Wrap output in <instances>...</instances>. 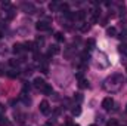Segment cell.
Here are the masks:
<instances>
[{"label":"cell","mask_w":127,"mask_h":126,"mask_svg":"<svg viewBox=\"0 0 127 126\" xmlns=\"http://www.w3.org/2000/svg\"><path fill=\"white\" fill-rule=\"evenodd\" d=\"M123 82H124V80H123V74L114 73V74H111L109 77L105 79V82H103V89H105L106 92H111V94L118 92V91L123 88V85H124Z\"/></svg>","instance_id":"1"},{"label":"cell","mask_w":127,"mask_h":126,"mask_svg":"<svg viewBox=\"0 0 127 126\" xmlns=\"http://www.w3.org/2000/svg\"><path fill=\"white\" fill-rule=\"evenodd\" d=\"M38 110H40V113H43V114H49L50 113V104L46 101V99H43L41 102H40V105H38Z\"/></svg>","instance_id":"2"},{"label":"cell","mask_w":127,"mask_h":126,"mask_svg":"<svg viewBox=\"0 0 127 126\" xmlns=\"http://www.w3.org/2000/svg\"><path fill=\"white\" fill-rule=\"evenodd\" d=\"M35 28H37L38 31H47V30H50V24H49L47 21H38V22L35 24Z\"/></svg>","instance_id":"3"},{"label":"cell","mask_w":127,"mask_h":126,"mask_svg":"<svg viewBox=\"0 0 127 126\" xmlns=\"http://www.w3.org/2000/svg\"><path fill=\"white\" fill-rule=\"evenodd\" d=\"M32 85H34V88H35V89H40V91H41V89L46 86V82H44L41 77H35V79L32 80Z\"/></svg>","instance_id":"4"},{"label":"cell","mask_w":127,"mask_h":126,"mask_svg":"<svg viewBox=\"0 0 127 126\" xmlns=\"http://www.w3.org/2000/svg\"><path fill=\"white\" fill-rule=\"evenodd\" d=\"M114 105V99L111 98V96H106V98H103V101H102V107L105 108V110H111V107Z\"/></svg>","instance_id":"5"},{"label":"cell","mask_w":127,"mask_h":126,"mask_svg":"<svg viewBox=\"0 0 127 126\" xmlns=\"http://www.w3.org/2000/svg\"><path fill=\"white\" fill-rule=\"evenodd\" d=\"M21 7H22V10L27 12V13H34V12H35V7H34L32 3H27V1H25V3L21 4Z\"/></svg>","instance_id":"6"},{"label":"cell","mask_w":127,"mask_h":126,"mask_svg":"<svg viewBox=\"0 0 127 126\" xmlns=\"http://www.w3.org/2000/svg\"><path fill=\"white\" fill-rule=\"evenodd\" d=\"M35 42H27L24 45V51H28V52H35Z\"/></svg>","instance_id":"7"},{"label":"cell","mask_w":127,"mask_h":126,"mask_svg":"<svg viewBox=\"0 0 127 126\" xmlns=\"http://www.w3.org/2000/svg\"><path fill=\"white\" fill-rule=\"evenodd\" d=\"M12 51H13V54L19 55V54H22V52H24V45H21V43H15V45H13V48H12Z\"/></svg>","instance_id":"8"},{"label":"cell","mask_w":127,"mask_h":126,"mask_svg":"<svg viewBox=\"0 0 127 126\" xmlns=\"http://www.w3.org/2000/svg\"><path fill=\"white\" fill-rule=\"evenodd\" d=\"M59 52H61L59 46H58V45H52V46L49 48V52H47V54L52 57V55H56V54H59Z\"/></svg>","instance_id":"9"},{"label":"cell","mask_w":127,"mask_h":126,"mask_svg":"<svg viewBox=\"0 0 127 126\" xmlns=\"http://www.w3.org/2000/svg\"><path fill=\"white\" fill-rule=\"evenodd\" d=\"M106 34H108L109 37H115V36H117V28H115V27H109V28H106Z\"/></svg>","instance_id":"10"},{"label":"cell","mask_w":127,"mask_h":126,"mask_svg":"<svg viewBox=\"0 0 127 126\" xmlns=\"http://www.w3.org/2000/svg\"><path fill=\"white\" fill-rule=\"evenodd\" d=\"M95 48V40L93 39H89L87 42H86V51H90V49H93Z\"/></svg>","instance_id":"11"},{"label":"cell","mask_w":127,"mask_h":126,"mask_svg":"<svg viewBox=\"0 0 127 126\" xmlns=\"http://www.w3.org/2000/svg\"><path fill=\"white\" fill-rule=\"evenodd\" d=\"M7 76H9V77H18V76H19V70H18V68L9 70V71H7Z\"/></svg>","instance_id":"12"},{"label":"cell","mask_w":127,"mask_h":126,"mask_svg":"<svg viewBox=\"0 0 127 126\" xmlns=\"http://www.w3.org/2000/svg\"><path fill=\"white\" fill-rule=\"evenodd\" d=\"M78 88H80V89L89 88V82H87L86 79H80V82H78Z\"/></svg>","instance_id":"13"},{"label":"cell","mask_w":127,"mask_h":126,"mask_svg":"<svg viewBox=\"0 0 127 126\" xmlns=\"http://www.w3.org/2000/svg\"><path fill=\"white\" fill-rule=\"evenodd\" d=\"M40 71L43 74H47L49 73V67H47V63H41L40 64Z\"/></svg>","instance_id":"14"},{"label":"cell","mask_w":127,"mask_h":126,"mask_svg":"<svg viewBox=\"0 0 127 126\" xmlns=\"http://www.w3.org/2000/svg\"><path fill=\"white\" fill-rule=\"evenodd\" d=\"M117 37H118V39H120L121 42H126V40H127V28H124V30L120 33V34H118Z\"/></svg>","instance_id":"15"},{"label":"cell","mask_w":127,"mask_h":126,"mask_svg":"<svg viewBox=\"0 0 127 126\" xmlns=\"http://www.w3.org/2000/svg\"><path fill=\"white\" fill-rule=\"evenodd\" d=\"M71 111H72L74 116H78V114L81 113V107H80L78 104H77V105H72V110H71Z\"/></svg>","instance_id":"16"},{"label":"cell","mask_w":127,"mask_h":126,"mask_svg":"<svg viewBox=\"0 0 127 126\" xmlns=\"http://www.w3.org/2000/svg\"><path fill=\"white\" fill-rule=\"evenodd\" d=\"M84 16H86V12H84V10H78V12L75 13V19H78V21L84 19Z\"/></svg>","instance_id":"17"},{"label":"cell","mask_w":127,"mask_h":126,"mask_svg":"<svg viewBox=\"0 0 127 126\" xmlns=\"http://www.w3.org/2000/svg\"><path fill=\"white\" fill-rule=\"evenodd\" d=\"M0 126H10V122L4 116H0Z\"/></svg>","instance_id":"18"},{"label":"cell","mask_w":127,"mask_h":126,"mask_svg":"<svg viewBox=\"0 0 127 126\" xmlns=\"http://www.w3.org/2000/svg\"><path fill=\"white\" fill-rule=\"evenodd\" d=\"M41 91H43V94H44V95H50V94H52V86L46 83V86H44Z\"/></svg>","instance_id":"19"},{"label":"cell","mask_w":127,"mask_h":126,"mask_svg":"<svg viewBox=\"0 0 127 126\" xmlns=\"http://www.w3.org/2000/svg\"><path fill=\"white\" fill-rule=\"evenodd\" d=\"M59 10L64 12V13H68L69 10H68V3H61L59 4Z\"/></svg>","instance_id":"20"},{"label":"cell","mask_w":127,"mask_h":126,"mask_svg":"<svg viewBox=\"0 0 127 126\" xmlns=\"http://www.w3.org/2000/svg\"><path fill=\"white\" fill-rule=\"evenodd\" d=\"M89 28H90V25H89V22H83V25H80V31H81V33H86V31H89Z\"/></svg>","instance_id":"21"},{"label":"cell","mask_w":127,"mask_h":126,"mask_svg":"<svg viewBox=\"0 0 127 126\" xmlns=\"http://www.w3.org/2000/svg\"><path fill=\"white\" fill-rule=\"evenodd\" d=\"M6 16H7V19H12V18L15 16V9H12V7H10V9L6 12Z\"/></svg>","instance_id":"22"},{"label":"cell","mask_w":127,"mask_h":126,"mask_svg":"<svg viewBox=\"0 0 127 126\" xmlns=\"http://www.w3.org/2000/svg\"><path fill=\"white\" fill-rule=\"evenodd\" d=\"M49 9H50V10H59V4L55 3V1H52V3L49 4Z\"/></svg>","instance_id":"23"},{"label":"cell","mask_w":127,"mask_h":126,"mask_svg":"<svg viewBox=\"0 0 127 126\" xmlns=\"http://www.w3.org/2000/svg\"><path fill=\"white\" fill-rule=\"evenodd\" d=\"M55 39L58 40V42H64V34L61 31H58V33H55Z\"/></svg>","instance_id":"24"},{"label":"cell","mask_w":127,"mask_h":126,"mask_svg":"<svg viewBox=\"0 0 127 126\" xmlns=\"http://www.w3.org/2000/svg\"><path fill=\"white\" fill-rule=\"evenodd\" d=\"M43 43H44V39H43V37H37V39H35V46H37V48L41 46Z\"/></svg>","instance_id":"25"},{"label":"cell","mask_w":127,"mask_h":126,"mask_svg":"<svg viewBox=\"0 0 127 126\" xmlns=\"http://www.w3.org/2000/svg\"><path fill=\"white\" fill-rule=\"evenodd\" d=\"M24 117H25L24 114H18V123L19 125H24Z\"/></svg>","instance_id":"26"},{"label":"cell","mask_w":127,"mask_h":126,"mask_svg":"<svg viewBox=\"0 0 127 126\" xmlns=\"http://www.w3.org/2000/svg\"><path fill=\"white\" fill-rule=\"evenodd\" d=\"M106 126H118V123H117L115 119H112V120H109V122L106 123Z\"/></svg>","instance_id":"27"},{"label":"cell","mask_w":127,"mask_h":126,"mask_svg":"<svg viewBox=\"0 0 127 126\" xmlns=\"http://www.w3.org/2000/svg\"><path fill=\"white\" fill-rule=\"evenodd\" d=\"M18 64H19L18 60H10V65H12V67H16V68H18Z\"/></svg>","instance_id":"28"},{"label":"cell","mask_w":127,"mask_h":126,"mask_svg":"<svg viewBox=\"0 0 127 126\" xmlns=\"http://www.w3.org/2000/svg\"><path fill=\"white\" fill-rule=\"evenodd\" d=\"M24 73H25V74H31V73H32V67H31V65H28V67L25 68V71H24Z\"/></svg>","instance_id":"29"},{"label":"cell","mask_w":127,"mask_h":126,"mask_svg":"<svg viewBox=\"0 0 127 126\" xmlns=\"http://www.w3.org/2000/svg\"><path fill=\"white\" fill-rule=\"evenodd\" d=\"M4 111H6V107H4L3 104H0V116H3V114H4Z\"/></svg>","instance_id":"30"},{"label":"cell","mask_w":127,"mask_h":126,"mask_svg":"<svg viewBox=\"0 0 127 126\" xmlns=\"http://www.w3.org/2000/svg\"><path fill=\"white\" fill-rule=\"evenodd\" d=\"M74 99H77V101L80 102V101L83 99V96H81V94H75V96H74Z\"/></svg>","instance_id":"31"},{"label":"cell","mask_w":127,"mask_h":126,"mask_svg":"<svg viewBox=\"0 0 127 126\" xmlns=\"http://www.w3.org/2000/svg\"><path fill=\"white\" fill-rule=\"evenodd\" d=\"M81 60H83V61H87V60H89V54H86V52H84V54L81 55Z\"/></svg>","instance_id":"32"},{"label":"cell","mask_w":127,"mask_h":126,"mask_svg":"<svg viewBox=\"0 0 127 126\" xmlns=\"http://www.w3.org/2000/svg\"><path fill=\"white\" fill-rule=\"evenodd\" d=\"M1 6H3V7H9L10 3H9V1H1Z\"/></svg>","instance_id":"33"},{"label":"cell","mask_w":127,"mask_h":126,"mask_svg":"<svg viewBox=\"0 0 127 126\" xmlns=\"http://www.w3.org/2000/svg\"><path fill=\"white\" fill-rule=\"evenodd\" d=\"M46 126H55V123H53V122H47V125Z\"/></svg>","instance_id":"34"},{"label":"cell","mask_w":127,"mask_h":126,"mask_svg":"<svg viewBox=\"0 0 127 126\" xmlns=\"http://www.w3.org/2000/svg\"><path fill=\"white\" fill-rule=\"evenodd\" d=\"M71 126H78V125H71Z\"/></svg>","instance_id":"35"},{"label":"cell","mask_w":127,"mask_h":126,"mask_svg":"<svg viewBox=\"0 0 127 126\" xmlns=\"http://www.w3.org/2000/svg\"><path fill=\"white\" fill-rule=\"evenodd\" d=\"M0 39H1V33H0Z\"/></svg>","instance_id":"36"},{"label":"cell","mask_w":127,"mask_h":126,"mask_svg":"<svg viewBox=\"0 0 127 126\" xmlns=\"http://www.w3.org/2000/svg\"><path fill=\"white\" fill-rule=\"evenodd\" d=\"M90 126H96V125H90Z\"/></svg>","instance_id":"37"},{"label":"cell","mask_w":127,"mask_h":126,"mask_svg":"<svg viewBox=\"0 0 127 126\" xmlns=\"http://www.w3.org/2000/svg\"><path fill=\"white\" fill-rule=\"evenodd\" d=\"M126 111H127V107H126Z\"/></svg>","instance_id":"38"}]
</instances>
